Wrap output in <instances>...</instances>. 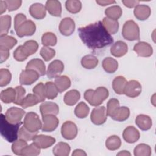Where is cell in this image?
Segmentation results:
<instances>
[{
  "label": "cell",
  "mask_w": 156,
  "mask_h": 156,
  "mask_svg": "<svg viewBox=\"0 0 156 156\" xmlns=\"http://www.w3.org/2000/svg\"><path fill=\"white\" fill-rule=\"evenodd\" d=\"M75 27L76 25L74 20L69 17H66L60 21L59 30L63 35L69 36L74 32Z\"/></svg>",
  "instance_id": "14"
},
{
  "label": "cell",
  "mask_w": 156,
  "mask_h": 156,
  "mask_svg": "<svg viewBox=\"0 0 156 156\" xmlns=\"http://www.w3.org/2000/svg\"><path fill=\"white\" fill-rule=\"evenodd\" d=\"M66 10L71 13H77L82 9V3L78 0H68L65 2Z\"/></svg>",
  "instance_id": "43"
},
{
  "label": "cell",
  "mask_w": 156,
  "mask_h": 156,
  "mask_svg": "<svg viewBox=\"0 0 156 156\" xmlns=\"http://www.w3.org/2000/svg\"><path fill=\"white\" fill-rule=\"evenodd\" d=\"M27 20L26 16L23 13H18L14 18V28L16 30L18 28Z\"/></svg>",
  "instance_id": "55"
},
{
  "label": "cell",
  "mask_w": 156,
  "mask_h": 156,
  "mask_svg": "<svg viewBox=\"0 0 156 156\" xmlns=\"http://www.w3.org/2000/svg\"><path fill=\"white\" fill-rule=\"evenodd\" d=\"M22 50L24 54L29 57L35 53L38 48V44L35 40L26 41L23 45H21Z\"/></svg>",
  "instance_id": "34"
},
{
  "label": "cell",
  "mask_w": 156,
  "mask_h": 156,
  "mask_svg": "<svg viewBox=\"0 0 156 156\" xmlns=\"http://www.w3.org/2000/svg\"><path fill=\"white\" fill-rule=\"evenodd\" d=\"M56 35L52 32H46L41 37V43L44 46H54L57 44Z\"/></svg>",
  "instance_id": "42"
},
{
  "label": "cell",
  "mask_w": 156,
  "mask_h": 156,
  "mask_svg": "<svg viewBox=\"0 0 156 156\" xmlns=\"http://www.w3.org/2000/svg\"><path fill=\"white\" fill-rule=\"evenodd\" d=\"M40 111L42 116L46 115H57L59 113V107L55 102H44L40 105Z\"/></svg>",
  "instance_id": "20"
},
{
  "label": "cell",
  "mask_w": 156,
  "mask_h": 156,
  "mask_svg": "<svg viewBox=\"0 0 156 156\" xmlns=\"http://www.w3.org/2000/svg\"><path fill=\"white\" fill-rule=\"evenodd\" d=\"M133 51L140 57H149L152 55V47L147 43L144 41H140L135 44Z\"/></svg>",
  "instance_id": "15"
},
{
  "label": "cell",
  "mask_w": 156,
  "mask_h": 156,
  "mask_svg": "<svg viewBox=\"0 0 156 156\" xmlns=\"http://www.w3.org/2000/svg\"><path fill=\"white\" fill-rule=\"evenodd\" d=\"M40 54L44 60L48 62L55 56V51L48 46H43L41 48L40 51Z\"/></svg>",
  "instance_id": "50"
},
{
  "label": "cell",
  "mask_w": 156,
  "mask_h": 156,
  "mask_svg": "<svg viewBox=\"0 0 156 156\" xmlns=\"http://www.w3.org/2000/svg\"><path fill=\"white\" fill-rule=\"evenodd\" d=\"M40 154V148L34 142L27 145L23 151L21 155L37 156Z\"/></svg>",
  "instance_id": "45"
},
{
  "label": "cell",
  "mask_w": 156,
  "mask_h": 156,
  "mask_svg": "<svg viewBox=\"0 0 156 156\" xmlns=\"http://www.w3.org/2000/svg\"><path fill=\"white\" fill-rule=\"evenodd\" d=\"M99 60L98 58L91 54L85 55L82 58L81 65L82 66L88 69H91L97 66Z\"/></svg>",
  "instance_id": "33"
},
{
  "label": "cell",
  "mask_w": 156,
  "mask_h": 156,
  "mask_svg": "<svg viewBox=\"0 0 156 156\" xmlns=\"http://www.w3.org/2000/svg\"><path fill=\"white\" fill-rule=\"evenodd\" d=\"M40 75L32 69H25L22 71L20 76V82L21 85H29L38 80Z\"/></svg>",
  "instance_id": "13"
},
{
  "label": "cell",
  "mask_w": 156,
  "mask_h": 156,
  "mask_svg": "<svg viewBox=\"0 0 156 156\" xmlns=\"http://www.w3.org/2000/svg\"><path fill=\"white\" fill-rule=\"evenodd\" d=\"M7 9L9 12L16 10L20 7L22 4V1L20 0H6L5 1Z\"/></svg>",
  "instance_id": "53"
},
{
  "label": "cell",
  "mask_w": 156,
  "mask_h": 156,
  "mask_svg": "<svg viewBox=\"0 0 156 156\" xmlns=\"http://www.w3.org/2000/svg\"><path fill=\"white\" fill-rule=\"evenodd\" d=\"M15 89L16 90V98L13 103L16 105H21V104L24 98L26 90L22 86H17Z\"/></svg>",
  "instance_id": "52"
},
{
  "label": "cell",
  "mask_w": 156,
  "mask_h": 156,
  "mask_svg": "<svg viewBox=\"0 0 156 156\" xmlns=\"http://www.w3.org/2000/svg\"><path fill=\"white\" fill-rule=\"evenodd\" d=\"M122 13V9L118 5H112L107 8L105 10L107 17L114 20H118L121 16Z\"/></svg>",
  "instance_id": "36"
},
{
  "label": "cell",
  "mask_w": 156,
  "mask_h": 156,
  "mask_svg": "<svg viewBox=\"0 0 156 156\" xmlns=\"http://www.w3.org/2000/svg\"><path fill=\"white\" fill-rule=\"evenodd\" d=\"M135 156H150L152 153L151 147L146 144L141 143L138 144L133 151Z\"/></svg>",
  "instance_id": "39"
},
{
  "label": "cell",
  "mask_w": 156,
  "mask_h": 156,
  "mask_svg": "<svg viewBox=\"0 0 156 156\" xmlns=\"http://www.w3.org/2000/svg\"><path fill=\"white\" fill-rule=\"evenodd\" d=\"M0 63H2L4 62H5V60H7V59L9 58V50L4 49V48H0Z\"/></svg>",
  "instance_id": "56"
},
{
  "label": "cell",
  "mask_w": 156,
  "mask_h": 156,
  "mask_svg": "<svg viewBox=\"0 0 156 156\" xmlns=\"http://www.w3.org/2000/svg\"><path fill=\"white\" fill-rule=\"evenodd\" d=\"M135 124L141 130L146 131L151 128L152 121L151 117L148 115L140 114L136 117Z\"/></svg>",
  "instance_id": "24"
},
{
  "label": "cell",
  "mask_w": 156,
  "mask_h": 156,
  "mask_svg": "<svg viewBox=\"0 0 156 156\" xmlns=\"http://www.w3.org/2000/svg\"><path fill=\"white\" fill-rule=\"evenodd\" d=\"M54 83L55 84L59 93H62L69 88L71 86V80L66 76H61L55 78Z\"/></svg>",
  "instance_id": "29"
},
{
  "label": "cell",
  "mask_w": 156,
  "mask_h": 156,
  "mask_svg": "<svg viewBox=\"0 0 156 156\" xmlns=\"http://www.w3.org/2000/svg\"><path fill=\"white\" fill-rule=\"evenodd\" d=\"M130 116V110L128 107L122 106L119 107L117 110L111 116V118L117 121H126Z\"/></svg>",
  "instance_id": "25"
},
{
  "label": "cell",
  "mask_w": 156,
  "mask_h": 156,
  "mask_svg": "<svg viewBox=\"0 0 156 156\" xmlns=\"http://www.w3.org/2000/svg\"><path fill=\"white\" fill-rule=\"evenodd\" d=\"M107 112L104 106L97 107L93 109L90 115L91 122L96 125L104 124L107 119Z\"/></svg>",
  "instance_id": "8"
},
{
  "label": "cell",
  "mask_w": 156,
  "mask_h": 156,
  "mask_svg": "<svg viewBox=\"0 0 156 156\" xmlns=\"http://www.w3.org/2000/svg\"><path fill=\"white\" fill-rule=\"evenodd\" d=\"M121 145L120 138L117 135H112L109 136L105 141L106 147L110 151L118 149Z\"/></svg>",
  "instance_id": "37"
},
{
  "label": "cell",
  "mask_w": 156,
  "mask_h": 156,
  "mask_svg": "<svg viewBox=\"0 0 156 156\" xmlns=\"http://www.w3.org/2000/svg\"><path fill=\"white\" fill-rule=\"evenodd\" d=\"M140 1H129V0H122V2L123 3V4L128 7V8H133V7H135L136 6H137L139 3H140Z\"/></svg>",
  "instance_id": "57"
},
{
  "label": "cell",
  "mask_w": 156,
  "mask_h": 156,
  "mask_svg": "<svg viewBox=\"0 0 156 156\" xmlns=\"http://www.w3.org/2000/svg\"><path fill=\"white\" fill-rule=\"evenodd\" d=\"M0 98L2 102L5 104L14 102L16 98V90L15 88L9 87L1 92Z\"/></svg>",
  "instance_id": "30"
},
{
  "label": "cell",
  "mask_w": 156,
  "mask_h": 156,
  "mask_svg": "<svg viewBox=\"0 0 156 156\" xmlns=\"http://www.w3.org/2000/svg\"><path fill=\"white\" fill-rule=\"evenodd\" d=\"M127 82L124 77L121 76L116 77L112 82V87L115 92L118 94H124V88Z\"/></svg>",
  "instance_id": "26"
},
{
  "label": "cell",
  "mask_w": 156,
  "mask_h": 156,
  "mask_svg": "<svg viewBox=\"0 0 156 156\" xmlns=\"http://www.w3.org/2000/svg\"><path fill=\"white\" fill-rule=\"evenodd\" d=\"M102 66L104 69L108 73H115L118 67V63L117 60H116L115 58L108 57H105L102 62Z\"/></svg>",
  "instance_id": "31"
},
{
  "label": "cell",
  "mask_w": 156,
  "mask_h": 156,
  "mask_svg": "<svg viewBox=\"0 0 156 156\" xmlns=\"http://www.w3.org/2000/svg\"><path fill=\"white\" fill-rule=\"evenodd\" d=\"M25 114V111L20 108L12 107L5 112L6 119L12 124L21 122V119Z\"/></svg>",
  "instance_id": "6"
},
{
  "label": "cell",
  "mask_w": 156,
  "mask_h": 156,
  "mask_svg": "<svg viewBox=\"0 0 156 156\" xmlns=\"http://www.w3.org/2000/svg\"><path fill=\"white\" fill-rule=\"evenodd\" d=\"M22 122L18 124H12L5 118V116L1 114L0 132L3 138L9 143H13L18 138L20 127Z\"/></svg>",
  "instance_id": "2"
},
{
  "label": "cell",
  "mask_w": 156,
  "mask_h": 156,
  "mask_svg": "<svg viewBox=\"0 0 156 156\" xmlns=\"http://www.w3.org/2000/svg\"><path fill=\"white\" fill-rule=\"evenodd\" d=\"M119 107V102L117 99L112 98L110 99L107 104V115L111 117L113 113L117 110Z\"/></svg>",
  "instance_id": "51"
},
{
  "label": "cell",
  "mask_w": 156,
  "mask_h": 156,
  "mask_svg": "<svg viewBox=\"0 0 156 156\" xmlns=\"http://www.w3.org/2000/svg\"><path fill=\"white\" fill-rule=\"evenodd\" d=\"M71 151L69 145L64 142H59L52 149L53 154L55 156H68Z\"/></svg>",
  "instance_id": "28"
},
{
  "label": "cell",
  "mask_w": 156,
  "mask_h": 156,
  "mask_svg": "<svg viewBox=\"0 0 156 156\" xmlns=\"http://www.w3.org/2000/svg\"><path fill=\"white\" fill-rule=\"evenodd\" d=\"M17 43L16 38L12 36L5 35L1 37L0 39V48L8 50L12 49Z\"/></svg>",
  "instance_id": "38"
},
{
  "label": "cell",
  "mask_w": 156,
  "mask_h": 156,
  "mask_svg": "<svg viewBox=\"0 0 156 156\" xmlns=\"http://www.w3.org/2000/svg\"><path fill=\"white\" fill-rule=\"evenodd\" d=\"M38 132H31L26 129L24 126L21 127L18 132V137L20 139L24 140L26 141H31L33 140L34 136L37 135Z\"/></svg>",
  "instance_id": "49"
},
{
  "label": "cell",
  "mask_w": 156,
  "mask_h": 156,
  "mask_svg": "<svg viewBox=\"0 0 156 156\" xmlns=\"http://www.w3.org/2000/svg\"><path fill=\"white\" fill-rule=\"evenodd\" d=\"M24 127L31 132H38L42 127L38 115L33 112L27 113L24 119Z\"/></svg>",
  "instance_id": "5"
},
{
  "label": "cell",
  "mask_w": 156,
  "mask_h": 156,
  "mask_svg": "<svg viewBox=\"0 0 156 156\" xmlns=\"http://www.w3.org/2000/svg\"><path fill=\"white\" fill-rule=\"evenodd\" d=\"M141 85L136 80H131L127 82L124 94L130 98H136L138 96L141 92Z\"/></svg>",
  "instance_id": "10"
},
{
  "label": "cell",
  "mask_w": 156,
  "mask_h": 156,
  "mask_svg": "<svg viewBox=\"0 0 156 156\" xmlns=\"http://www.w3.org/2000/svg\"><path fill=\"white\" fill-rule=\"evenodd\" d=\"M7 7V4L5 2V1H0V14L2 15L4 12H5Z\"/></svg>",
  "instance_id": "60"
},
{
  "label": "cell",
  "mask_w": 156,
  "mask_h": 156,
  "mask_svg": "<svg viewBox=\"0 0 156 156\" xmlns=\"http://www.w3.org/2000/svg\"><path fill=\"white\" fill-rule=\"evenodd\" d=\"M96 3H98L99 5L101 6H106L107 5L112 4H115L116 1H109V0H97Z\"/></svg>",
  "instance_id": "58"
},
{
  "label": "cell",
  "mask_w": 156,
  "mask_h": 156,
  "mask_svg": "<svg viewBox=\"0 0 156 156\" xmlns=\"http://www.w3.org/2000/svg\"><path fill=\"white\" fill-rule=\"evenodd\" d=\"M13 57L18 62H23V61H24L26 59H27L28 57H27L23 52L22 50V47L21 45L17 47V48L13 52Z\"/></svg>",
  "instance_id": "54"
},
{
  "label": "cell",
  "mask_w": 156,
  "mask_h": 156,
  "mask_svg": "<svg viewBox=\"0 0 156 156\" xmlns=\"http://www.w3.org/2000/svg\"><path fill=\"white\" fill-rule=\"evenodd\" d=\"M108 90L105 87H99L95 90H86L84 93V98L91 105L98 107L108 98Z\"/></svg>",
  "instance_id": "3"
},
{
  "label": "cell",
  "mask_w": 156,
  "mask_h": 156,
  "mask_svg": "<svg viewBox=\"0 0 156 156\" xmlns=\"http://www.w3.org/2000/svg\"><path fill=\"white\" fill-rule=\"evenodd\" d=\"M61 134L66 140H73L77 135V127L72 121H65L61 127Z\"/></svg>",
  "instance_id": "7"
},
{
  "label": "cell",
  "mask_w": 156,
  "mask_h": 156,
  "mask_svg": "<svg viewBox=\"0 0 156 156\" xmlns=\"http://www.w3.org/2000/svg\"><path fill=\"white\" fill-rule=\"evenodd\" d=\"M140 136L139 131L133 126H128L123 131L122 137L128 143H134Z\"/></svg>",
  "instance_id": "18"
},
{
  "label": "cell",
  "mask_w": 156,
  "mask_h": 156,
  "mask_svg": "<svg viewBox=\"0 0 156 156\" xmlns=\"http://www.w3.org/2000/svg\"><path fill=\"white\" fill-rule=\"evenodd\" d=\"M43 126L41 130L43 132H51L54 131L57 127L59 124L58 119L53 115H46L42 116Z\"/></svg>",
  "instance_id": "9"
},
{
  "label": "cell",
  "mask_w": 156,
  "mask_h": 156,
  "mask_svg": "<svg viewBox=\"0 0 156 156\" xmlns=\"http://www.w3.org/2000/svg\"><path fill=\"white\" fill-rule=\"evenodd\" d=\"M102 24L106 30L110 34H115L119 29V23L118 20H114L107 17L103 19Z\"/></svg>",
  "instance_id": "32"
},
{
  "label": "cell",
  "mask_w": 156,
  "mask_h": 156,
  "mask_svg": "<svg viewBox=\"0 0 156 156\" xmlns=\"http://www.w3.org/2000/svg\"><path fill=\"white\" fill-rule=\"evenodd\" d=\"M117 155H121V156H123V155H130V153L127 151H122L121 152H119V153L117 154Z\"/></svg>",
  "instance_id": "61"
},
{
  "label": "cell",
  "mask_w": 156,
  "mask_h": 156,
  "mask_svg": "<svg viewBox=\"0 0 156 156\" xmlns=\"http://www.w3.org/2000/svg\"><path fill=\"white\" fill-rule=\"evenodd\" d=\"M46 9L49 14L54 16H61L62 5L60 1L57 0H48L46 2Z\"/></svg>",
  "instance_id": "23"
},
{
  "label": "cell",
  "mask_w": 156,
  "mask_h": 156,
  "mask_svg": "<svg viewBox=\"0 0 156 156\" xmlns=\"http://www.w3.org/2000/svg\"><path fill=\"white\" fill-rule=\"evenodd\" d=\"M90 112L89 107L83 102L79 103L75 108L74 113L76 116L79 118H86Z\"/></svg>",
  "instance_id": "40"
},
{
  "label": "cell",
  "mask_w": 156,
  "mask_h": 156,
  "mask_svg": "<svg viewBox=\"0 0 156 156\" xmlns=\"http://www.w3.org/2000/svg\"><path fill=\"white\" fill-rule=\"evenodd\" d=\"M128 51V46L127 44L122 41H117L110 48V52L112 55L116 57H121L124 56Z\"/></svg>",
  "instance_id": "21"
},
{
  "label": "cell",
  "mask_w": 156,
  "mask_h": 156,
  "mask_svg": "<svg viewBox=\"0 0 156 156\" xmlns=\"http://www.w3.org/2000/svg\"><path fill=\"white\" fill-rule=\"evenodd\" d=\"M72 155L73 156H86L87 154L86 152L82 149H75L73 152L72 153Z\"/></svg>",
  "instance_id": "59"
},
{
  "label": "cell",
  "mask_w": 156,
  "mask_h": 156,
  "mask_svg": "<svg viewBox=\"0 0 156 156\" xmlns=\"http://www.w3.org/2000/svg\"><path fill=\"white\" fill-rule=\"evenodd\" d=\"M80 94L77 90H71L66 92L64 96V102L69 106L75 105L80 99Z\"/></svg>",
  "instance_id": "27"
},
{
  "label": "cell",
  "mask_w": 156,
  "mask_h": 156,
  "mask_svg": "<svg viewBox=\"0 0 156 156\" xmlns=\"http://www.w3.org/2000/svg\"><path fill=\"white\" fill-rule=\"evenodd\" d=\"M32 91L35 96L38 98L40 102H44L46 97L45 92V85L42 82H40L36 85L34 87Z\"/></svg>",
  "instance_id": "44"
},
{
  "label": "cell",
  "mask_w": 156,
  "mask_h": 156,
  "mask_svg": "<svg viewBox=\"0 0 156 156\" xmlns=\"http://www.w3.org/2000/svg\"><path fill=\"white\" fill-rule=\"evenodd\" d=\"M36 30L35 24L31 20H26L16 30L17 35L22 38L24 36H32Z\"/></svg>",
  "instance_id": "12"
},
{
  "label": "cell",
  "mask_w": 156,
  "mask_h": 156,
  "mask_svg": "<svg viewBox=\"0 0 156 156\" xmlns=\"http://www.w3.org/2000/svg\"><path fill=\"white\" fill-rule=\"evenodd\" d=\"M122 35L124 38L129 41L139 40L140 35L138 24L133 20L127 21L123 25Z\"/></svg>",
  "instance_id": "4"
},
{
  "label": "cell",
  "mask_w": 156,
  "mask_h": 156,
  "mask_svg": "<svg viewBox=\"0 0 156 156\" xmlns=\"http://www.w3.org/2000/svg\"><path fill=\"white\" fill-rule=\"evenodd\" d=\"M44 85L46 97L48 99H54L55 98L58 93L55 84L52 82H47Z\"/></svg>",
  "instance_id": "41"
},
{
  "label": "cell",
  "mask_w": 156,
  "mask_h": 156,
  "mask_svg": "<svg viewBox=\"0 0 156 156\" xmlns=\"http://www.w3.org/2000/svg\"><path fill=\"white\" fill-rule=\"evenodd\" d=\"M12 79V74L10 71L5 68L0 69V86L1 87L7 85Z\"/></svg>",
  "instance_id": "48"
},
{
  "label": "cell",
  "mask_w": 156,
  "mask_h": 156,
  "mask_svg": "<svg viewBox=\"0 0 156 156\" xmlns=\"http://www.w3.org/2000/svg\"><path fill=\"white\" fill-rule=\"evenodd\" d=\"M11 16L3 15L0 17V37L7 35L11 27Z\"/></svg>",
  "instance_id": "35"
},
{
  "label": "cell",
  "mask_w": 156,
  "mask_h": 156,
  "mask_svg": "<svg viewBox=\"0 0 156 156\" xmlns=\"http://www.w3.org/2000/svg\"><path fill=\"white\" fill-rule=\"evenodd\" d=\"M27 146L26 141L20 139L14 141L12 145V151L13 154L17 155H21L23 149Z\"/></svg>",
  "instance_id": "46"
},
{
  "label": "cell",
  "mask_w": 156,
  "mask_h": 156,
  "mask_svg": "<svg viewBox=\"0 0 156 156\" xmlns=\"http://www.w3.org/2000/svg\"><path fill=\"white\" fill-rule=\"evenodd\" d=\"M26 69L34 70L38 73L40 76H43L46 73L45 64L42 60L38 58L30 60L27 63Z\"/></svg>",
  "instance_id": "17"
},
{
  "label": "cell",
  "mask_w": 156,
  "mask_h": 156,
  "mask_svg": "<svg viewBox=\"0 0 156 156\" xmlns=\"http://www.w3.org/2000/svg\"><path fill=\"white\" fill-rule=\"evenodd\" d=\"M38 102H40L35 95L34 94L30 93L24 97L21 104V106L23 108H27L28 107L37 105Z\"/></svg>",
  "instance_id": "47"
},
{
  "label": "cell",
  "mask_w": 156,
  "mask_h": 156,
  "mask_svg": "<svg viewBox=\"0 0 156 156\" xmlns=\"http://www.w3.org/2000/svg\"><path fill=\"white\" fill-rule=\"evenodd\" d=\"M32 141L40 149H46L55 143V138L44 135H36Z\"/></svg>",
  "instance_id": "16"
},
{
  "label": "cell",
  "mask_w": 156,
  "mask_h": 156,
  "mask_svg": "<svg viewBox=\"0 0 156 156\" xmlns=\"http://www.w3.org/2000/svg\"><path fill=\"white\" fill-rule=\"evenodd\" d=\"M78 33L82 41L92 50L103 48L113 42V37L101 21L79 27Z\"/></svg>",
  "instance_id": "1"
},
{
  "label": "cell",
  "mask_w": 156,
  "mask_h": 156,
  "mask_svg": "<svg viewBox=\"0 0 156 156\" xmlns=\"http://www.w3.org/2000/svg\"><path fill=\"white\" fill-rule=\"evenodd\" d=\"M46 7L41 3H34L29 7V13L35 19L42 20L46 15Z\"/></svg>",
  "instance_id": "19"
},
{
  "label": "cell",
  "mask_w": 156,
  "mask_h": 156,
  "mask_svg": "<svg viewBox=\"0 0 156 156\" xmlns=\"http://www.w3.org/2000/svg\"><path fill=\"white\" fill-rule=\"evenodd\" d=\"M151 8L144 4H138L135 7L133 13L136 19L140 21H144L147 20L151 15Z\"/></svg>",
  "instance_id": "22"
},
{
  "label": "cell",
  "mask_w": 156,
  "mask_h": 156,
  "mask_svg": "<svg viewBox=\"0 0 156 156\" xmlns=\"http://www.w3.org/2000/svg\"><path fill=\"white\" fill-rule=\"evenodd\" d=\"M64 70V65L63 62L59 60L52 61L48 65L46 74L48 78H56L62 73Z\"/></svg>",
  "instance_id": "11"
}]
</instances>
